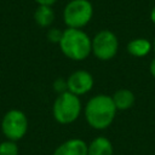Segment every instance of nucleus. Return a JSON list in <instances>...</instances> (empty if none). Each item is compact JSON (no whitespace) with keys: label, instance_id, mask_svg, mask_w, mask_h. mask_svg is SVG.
Listing matches in <instances>:
<instances>
[{"label":"nucleus","instance_id":"nucleus-1","mask_svg":"<svg viewBox=\"0 0 155 155\" xmlns=\"http://www.w3.org/2000/svg\"><path fill=\"white\" fill-rule=\"evenodd\" d=\"M87 125L97 131L107 130L115 120L117 109L111 96L98 93L92 96L82 109Z\"/></svg>","mask_w":155,"mask_h":155},{"label":"nucleus","instance_id":"nucleus-2","mask_svg":"<svg viewBox=\"0 0 155 155\" xmlns=\"http://www.w3.org/2000/svg\"><path fill=\"white\" fill-rule=\"evenodd\" d=\"M58 46L67 58L75 62H82L92 54V38L84 29H64Z\"/></svg>","mask_w":155,"mask_h":155},{"label":"nucleus","instance_id":"nucleus-3","mask_svg":"<svg viewBox=\"0 0 155 155\" xmlns=\"http://www.w3.org/2000/svg\"><path fill=\"white\" fill-rule=\"evenodd\" d=\"M82 109L84 105L80 97L67 91L64 93L57 94L52 105V115L58 124L69 125L79 119Z\"/></svg>","mask_w":155,"mask_h":155},{"label":"nucleus","instance_id":"nucleus-4","mask_svg":"<svg viewBox=\"0 0 155 155\" xmlns=\"http://www.w3.org/2000/svg\"><path fill=\"white\" fill-rule=\"evenodd\" d=\"M93 5L90 0H70L63 8V22L67 28L82 29L93 17Z\"/></svg>","mask_w":155,"mask_h":155},{"label":"nucleus","instance_id":"nucleus-5","mask_svg":"<svg viewBox=\"0 0 155 155\" xmlns=\"http://www.w3.org/2000/svg\"><path fill=\"white\" fill-rule=\"evenodd\" d=\"M119 52V39L109 29L97 31L92 38V54L103 62L111 61Z\"/></svg>","mask_w":155,"mask_h":155},{"label":"nucleus","instance_id":"nucleus-6","mask_svg":"<svg viewBox=\"0 0 155 155\" xmlns=\"http://www.w3.org/2000/svg\"><path fill=\"white\" fill-rule=\"evenodd\" d=\"M28 117L19 109H11L1 119V132L8 140L17 142L22 139L28 131Z\"/></svg>","mask_w":155,"mask_h":155},{"label":"nucleus","instance_id":"nucleus-7","mask_svg":"<svg viewBox=\"0 0 155 155\" xmlns=\"http://www.w3.org/2000/svg\"><path fill=\"white\" fill-rule=\"evenodd\" d=\"M67 84L68 91L80 97L91 92L94 86V79L90 71L85 69H78L67 78Z\"/></svg>","mask_w":155,"mask_h":155},{"label":"nucleus","instance_id":"nucleus-8","mask_svg":"<svg viewBox=\"0 0 155 155\" xmlns=\"http://www.w3.org/2000/svg\"><path fill=\"white\" fill-rule=\"evenodd\" d=\"M52 155H87V143L81 138H69L61 143Z\"/></svg>","mask_w":155,"mask_h":155},{"label":"nucleus","instance_id":"nucleus-9","mask_svg":"<svg viewBox=\"0 0 155 155\" xmlns=\"http://www.w3.org/2000/svg\"><path fill=\"white\" fill-rule=\"evenodd\" d=\"M87 155H114L111 140L104 136L94 137L87 144Z\"/></svg>","mask_w":155,"mask_h":155},{"label":"nucleus","instance_id":"nucleus-10","mask_svg":"<svg viewBox=\"0 0 155 155\" xmlns=\"http://www.w3.org/2000/svg\"><path fill=\"white\" fill-rule=\"evenodd\" d=\"M153 51V42L145 38H134L127 44V52L136 58L148 56Z\"/></svg>","mask_w":155,"mask_h":155},{"label":"nucleus","instance_id":"nucleus-11","mask_svg":"<svg viewBox=\"0 0 155 155\" xmlns=\"http://www.w3.org/2000/svg\"><path fill=\"white\" fill-rule=\"evenodd\" d=\"M111 98H113V102H114L117 111L119 110H121V111L128 110L136 103V96L128 88H119V90H116L111 94Z\"/></svg>","mask_w":155,"mask_h":155},{"label":"nucleus","instance_id":"nucleus-12","mask_svg":"<svg viewBox=\"0 0 155 155\" xmlns=\"http://www.w3.org/2000/svg\"><path fill=\"white\" fill-rule=\"evenodd\" d=\"M34 21L41 28H50L54 22V11L52 6L38 5L34 11Z\"/></svg>","mask_w":155,"mask_h":155},{"label":"nucleus","instance_id":"nucleus-13","mask_svg":"<svg viewBox=\"0 0 155 155\" xmlns=\"http://www.w3.org/2000/svg\"><path fill=\"white\" fill-rule=\"evenodd\" d=\"M19 149L16 142L13 140H4L0 143V155H18Z\"/></svg>","mask_w":155,"mask_h":155},{"label":"nucleus","instance_id":"nucleus-14","mask_svg":"<svg viewBox=\"0 0 155 155\" xmlns=\"http://www.w3.org/2000/svg\"><path fill=\"white\" fill-rule=\"evenodd\" d=\"M62 35H63V30H61L58 28H50L47 30L46 38L52 44H59V41L62 39Z\"/></svg>","mask_w":155,"mask_h":155},{"label":"nucleus","instance_id":"nucleus-15","mask_svg":"<svg viewBox=\"0 0 155 155\" xmlns=\"http://www.w3.org/2000/svg\"><path fill=\"white\" fill-rule=\"evenodd\" d=\"M52 87H53V91H54L57 94H61V93L67 92V91H68L67 79H64V78H57V79L53 81Z\"/></svg>","mask_w":155,"mask_h":155},{"label":"nucleus","instance_id":"nucleus-16","mask_svg":"<svg viewBox=\"0 0 155 155\" xmlns=\"http://www.w3.org/2000/svg\"><path fill=\"white\" fill-rule=\"evenodd\" d=\"M38 5H46V6H52L56 4L57 0H34Z\"/></svg>","mask_w":155,"mask_h":155},{"label":"nucleus","instance_id":"nucleus-17","mask_svg":"<svg viewBox=\"0 0 155 155\" xmlns=\"http://www.w3.org/2000/svg\"><path fill=\"white\" fill-rule=\"evenodd\" d=\"M149 73H150V75L155 79V57L150 61V63H149Z\"/></svg>","mask_w":155,"mask_h":155},{"label":"nucleus","instance_id":"nucleus-18","mask_svg":"<svg viewBox=\"0 0 155 155\" xmlns=\"http://www.w3.org/2000/svg\"><path fill=\"white\" fill-rule=\"evenodd\" d=\"M149 17H150V21H151V23L155 25V5L151 7V10H150V15H149Z\"/></svg>","mask_w":155,"mask_h":155},{"label":"nucleus","instance_id":"nucleus-19","mask_svg":"<svg viewBox=\"0 0 155 155\" xmlns=\"http://www.w3.org/2000/svg\"><path fill=\"white\" fill-rule=\"evenodd\" d=\"M151 42H153V51L155 52V36H154V40H153Z\"/></svg>","mask_w":155,"mask_h":155}]
</instances>
